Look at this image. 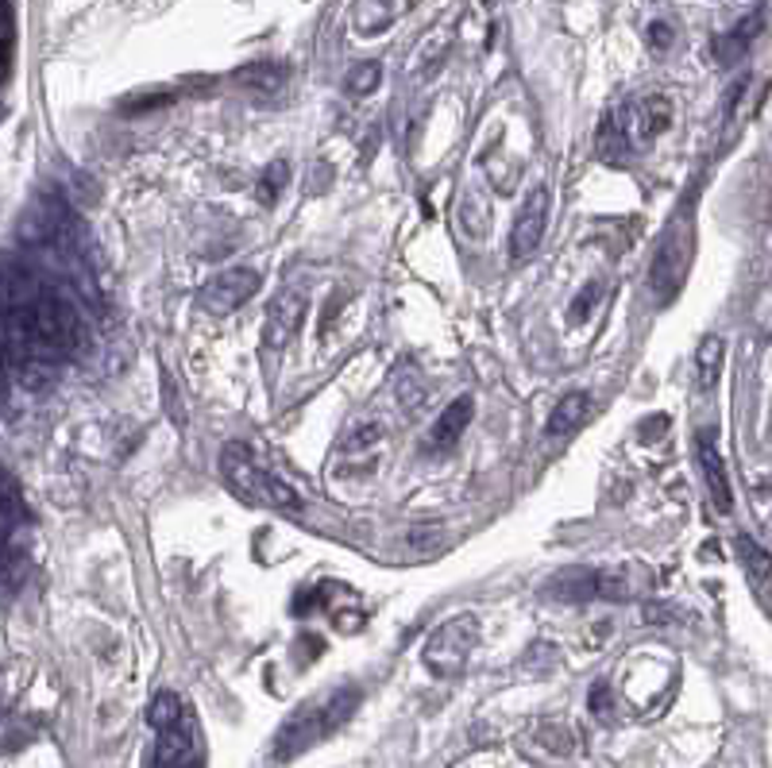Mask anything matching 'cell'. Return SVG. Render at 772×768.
Segmentation results:
<instances>
[{
	"label": "cell",
	"instance_id": "obj_6",
	"mask_svg": "<svg viewBox=\"0 0 772 768\" xmlns=\"http://www.w3.org/2000/svg\"><path fill=\"white\" fill-rule=\"evenodd\" d=\"M147 768H205L201 727H197L194 710L186 707L170 727L155 730V749Z\"/></svg>",
	"mask_w": 772,
	"mask_h": 768
},
{
	"label": "cell",
	"instance_id": "obj_17",
	"mask_svg": "<svg viewBox=\"0 0 772 768\" xmlns=\"http://www.w3.org/2000/svg\"><path fill=\"white\" fill-rule=\"evenodd\" d=\"M722 355H726V344H722V337H703L699 340V352H696V382L699 390H714V382H719V371H722Z\"/></svg>",
	"mask_w": 772,
	"mask_h": 768
},
{
	"label": "cell",
	"instance_id": "obj_10",
	"mask_svg": "<svg viewBox=\"0 0 772 768\" xmlns=\"http://www.w3.org/2000/svg\"><path fill=\"white\" fill-rule=\"evenodd\" d=\"M306 321V294L302 290H282L271 305H267V321H264V348H286L294 340V332Z\"/></svg>",
	"mask_w": 772,
	"mask_h": 768
},
{
	"label": "cell",
	"instance_id": "obj_9",
	"mask_svg": "<svg viewBox=\"0 0 772 768\" xmlns=\"http://www.w3.org/2000/svg\"><path fill=\"white\" fill-rule=\"evenodd\" d=\"M691 448H696V464H699V472H703L707 495H711L714 510H719V514H731V510H734V487H731V475H726V464H722L719 432H714V429H696V437H691Z\"/></svg>",
	"mask_w": 772,
	"mask_h": 768
},
{
	"label": "cell",
	"instance_id": "obj_7",
	"mask_svg": "<svg viewBox=\"0 0 772 768\" xmlns=\"http://www.w3.org/2000/svg\"><path fill=\"white\" fill-rule=\"evenodd\" d=\"M259 287H264V275L252 267H224L217 270L209 282L201 287V294H197V305H201L205 313H212V317H229V313H236L240 305L247 302V297L259 294Z\"/></svg>",
	"mask_w": 772,
	"mask_h": 768
},
{
	"label": "cell",
	"instance_id": "obj_5",
	"mask_svg": "<svg viewBox=\"0 0 772 768\" xmlns=\"http://www.w3.org/2000/svg\"><path fill=\"white\" fill-rule=\"evenodd\" d=\"M476 642H479L476 614L449 618V622L437 625L433 634H429V642H425L421 649V660L437 680H452V675H459L467 668V657H471Z\"/></svg>",
	"mask_w": 772,
	"mask_h": 768
},
{
	"label": "cell",
	"instance_id": "obj_16",
	"mask_svg": "<svg viewBox=\"0 0 772 768\" xmlns=\"http://www.w3.org/2000/svg\"><path fill=\"white\" fill-rule=\"evenodd\" d=\"M236 82L255 94H279L286 85V66L282 62H252V66L236 70Z\"/></svg>",
	"mask_w": 772,
	"mask_h": 768
},
{
	"label": "cell",
	"instance_id": "obj_14",
	"mask_svg": "<svg viewBox=\"0 0 772 768\" xmlns=\"http://www.w3.org/2000/svg\"><path fill=\"white\" fill-rule=\"evenodd\" d=\"M587 414H591V398H587L584 390H572V394H564L561 402L552 405V414H549V425H544V432H549L552 440L572 437V432H576L579 425L587 422Z\"/></svg>",
	"mask_w": 772,
	"mask_h": 768
},
{
	"label": "cell",
	"instance_id": "obj_13",
	"mask_svg": "<svg viewBox=\"0 0 772 768\" xmlns=\"http://www.w3.org/2000/svg\"><path fill=\"white\" fill-rule=\"evenodd\" d=\"M761 27H764V16H761V12H749V16L738 20V24H734L731 32L714 35V42H711L714 62H719V66H734L738 59H746V51L753 47L757 35H761Z\"/></svg>",
	"mask_w": 772,
	"mask_h": 768
},
{
	"label": "cell",
	"instance_id": "obj_23",
	"mask_svg": "<svg viewBox=\"0 0 772 768\" xmlns=\"http://www.w3.org/2000/svg\"><path fill=\"white\" fill-rule=\"evenodd\" d=\"M599 290H603V287H599V282H591V287H587V290H579V297H576V302H572V309H568V321H572V325H579V317H584V321H587V313H591L595 294H599Z\"/></svg>",
	"mask_w": 772,
	"mask_h": 768
},
{
	"label": "cell",
	"instance_id": "obj_4",
	"mask_svg": "<svg viewBox=\"0 0 772 768\" xmlns=\"http://www.w3.org/2000/svg\"><path fill=\"white\" fill-rule=\"evenodd\" d=\"M691 259H696V220L684 209L669 220V229L661 232V240H657L653 247V259H649L646 287L657 305L676 302L684 282H688Z\"/></svg>",
	"mask_w": 772,
	"mask_h": 768
},
{
	"label": "cell",
	"instance_id": "obj_25",
	"mask_svg": "<svg viewBox=\"0 0 772 768\" xmlns=\"http://www.w3.org/2000/svg\"><path fill=\"white\" fill-rule=\"evenodd\" d=\"M669 42H672V27L669 24H661V20H657V24H649V47H653L657 54L669 51Z\"/></svg>",
	"mask_w": 772,
	"mask_h": 768
},
{
	"label": "cell",
	"instance_id": "obj_21",
	"mask_svg": "<svg viewBox=\"0 0 772 768\" xmlns=\"http://www.w3.org/2000/svg\"><path fill=\"white\" fill-rule=\"evenodd\" d=\"M179 101V94L174 89H159V94H132V97H124L120 101V112L124 117H139V112H155V109H167V105H174Z\"/></svg>",
	"mask_w": 772,
	"mask_h": 768
},
{
	"label": "cell",
	"instance_id": "obj_18",
	"mask_svg": "<svg viewBox=\"0 0 772 768\" xmlns=\"http://www.w3.org/2000/svg\"><path fill=\"white\" fill-rule=\"evenodd\" d=\"M189 703L182 699V695H174V692H159L151 699V707H147V727L151 730H162V727H170L174 718H182V710H186Z\"/></svg>",
	"mask_w": 772,
	"mask_h": 768
},
{
	"label": "cell",
	"instance_id": "obj_8",
	"mask_svg": "<svg viewBox=\"0 0 772 768\" xmlns=\"http://www.w3.org/2000/svg\"><path fill=\"white\" fill-rule=\"evenodd\" d=\"M544 229H549V190L534 186L514 217V229H510V259H529L541 247Z\"/></svg>",
	"mask_w": 772,
	"mask_h": 768
},
{
	"label": "cell",
	"instance_id": "obj_1",
	"mask_svg": "<svg viewBox=\"0 0 772 768\" xmlns=\"http://www.w3.org/2000/svg\"><path fill=\"white\" fill-rule=\"evenodd\" d=\"M85 344V321L74 297L54 287L32 263H9L4 287V348L9 367L62 364Z\"/></svg>",
	"mask_w": 772,
	"mask_h": 768
},
{
	"label": "cell",
	"instance_id": "obj_3",
	"mask_svg": "<svg viewBox=\"0 0 772 768\" xmlns=\"http://www.w3.org/2000/svg\"><path fill=\"white\" fill-rule=\"evenodd\" d=\"M221 479L240 502H247V507L286 510V514H297V510H302L297 490L290 487V483H282L279 475L267 472L244 440H229V444L221 448Z\"/></svg>",
	"mask_w": 772,
	"mask_h": 768
},
{
	"label": "cell",
	"instance_id": "obj_19",
	"mask_svg": "<svg viewBox=\"0 0 772 768\" xmlns=\"http://www.w3.org/2000/svg\"><path fill=\"white\" fill-rule=\"evenodd\" d=\"M286 182H290V162L286 159H279V162H271V167L259 174V186H255V197L264 205H274L279 202V194L286 190Z\"/></svg>",
	"mask_w": 772,
	"mask_h": 768
},
{
	"label": "cell",
	"instance_id": "obj_24",
	"mask_svg": "<svg viewBox=\"0 0 772 768\" xmlns=\"http://www.w3.org/2000/svg\"><path fill=\"white\" fill-rule=\"evenodd\" d=\"M541 742H544V749H552L556 757L572 753V737L564 734V727H544V730H541Z\"/></svg>",
	"mask_w": 772,
	"mask_h": 768
},
{
	"label": "cell",
	"instance_id": "obj_26",
	"mask_svg": "<svg viewBox=\"0 0 772 768\" xmlns=\"http://www.w3.org/2000/svg\"><path fill=\"white\" fill-rule=\"evenodd\" d=\"M606 695H611V687H606L603 680H599V684L591 687V710H595V715H599V718L611 715V710H606V707H611V699H606Z\"/></svg>",
	"mask_w": 772,
	"mask_h": 768
},
{
	"label": "cell",
	"instance_id": "obj_15",
	"mask_svg": "<svg viewBox=\"0 0 772 768\" xmlns=\"http://www.w3.org/2000/svg\"><path fill=\"white\" fill-rule=\"evenodd\" d=\"M734 552H738L742 568H746V575L757 583V587H764V583L772 580V552L764 549V545H757L749 533H738V537H734Z\"/></svg>",
	"mask_w": 772,
	"mask_h": 768
},
{
	"label": "cell",
	"instance_id": "obj_20",
	"mask_svg": "<svg viewBox=\"0 0 772 768\" xmlns=\"http://www.w3.org/2000/svg\"><path fill=\"white\" fill-rule=\"evenodd\" d=\"M16 62V0H4V42H0V77L9 85Z\"/></svg>",
	"mask_w": 772,
	"mask_h": 768
},
{
	"label": "cell",
	"instance_id": "obj_2",
	"mask_svg": "<svg viewBox=\"0 0 772 768\" xmlns=\"http://www.w3.org/2000/svg\"><path fill=\"white\" fill-rule=\"evenodd\" d=\"M359 699H364V692L356 684H340L302 703L274 734V760H294L314 745H321L324 737H332L359 710Z\"/></svg>",
	"mask_w": 772,
	"mask_h": 768
},
{
	"label": "cell",
	"instance_id": "obj_11",
	"mask_svg": "<svg viewBox=\"0 0 772 768\" xmlns=\"http://www.w3.org/2000/svg\"><path fill=\"white\" fill-rule=\"evenodd\" d=\"M769 89L772 85L764 82V77H742V82L734 85L731 94H726V101H722V139H731V135L761 109Z\"/></svg>",
	"mask_w": 772,
	"mask_h": 768
},
{
	"label": "cell",
	"instance_id": "obj_22",
	"mask_svg": "<svg viewBox=\"0 0 772 768\" xmlns=\"http://www.w3.org/2000/svg\"><path fill=\"white\" fill-rule=\"evenodd\" d=\"M379 82H382L379 62H359V66H352V74H348V94L352 97H367V94L379 89Z\"/></svg>",
	"mask_w": 772,
	"mask_h": 768
},
{
	"label": "cell",
	"instance_id": "obj_12",
	"mask_svg": "<svg viewBox=\"0 0 772 768\" xmlns=\"http://www.w3.org/2000/svg\"><path fill=\"white\" fill-rule=\"evenodd\" d=\"M471 417H476V402L471 398H452L449 405H444V414L433 422V429H429V437H425V448H433V452H449L452 444H459V437H464V429L471 425Z\"/></svg>",
	"mask_w": 772,
	"mask_h": 768
}]
</instances>
